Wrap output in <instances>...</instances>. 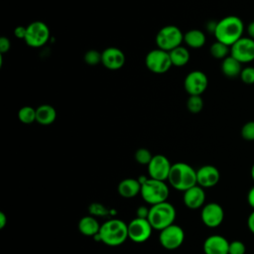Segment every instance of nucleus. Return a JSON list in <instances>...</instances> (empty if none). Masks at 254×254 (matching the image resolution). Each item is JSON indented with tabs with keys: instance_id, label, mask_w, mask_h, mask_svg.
I'll return each instance as SVG.
<instances>
[{
	"instance_id": "a19ab883",
	"label": "nucleus",
	"mask_w": 254,
	"mask_h": 254,
	"mask_svg": "<svg viewBox=\"0 0 254 254\" xmlns=\"http://www.w3.org/2000/svg\"><path fill=\"white\" fill-rule=\"evenodd\" d=\"M250 176H251L252 181L254 182V163H253V165L251 166V169H250Z\"/></svg>"
},
{
	"instance_id": "dca6fc26",
	"label": "nucleus",
	"mask_w": 254,
	"mask_h": 254,
	"mask_svg": "<svg viewBox=\"0 0 254 254\" xmlns=\"http://www.w3.org/2000/svg\"><path fill=\"white\" fill-rule=\"evenodd\" d=\"M125 60L124 53L116 47L106 48L101 53V63L107 69L110 70L120 69L124 65Z\"/></svg>"
},
{
	"instance_id": "a878e982",
	"label": "nucleus",
	"mask_w": 254,
	"mask_h": 254,
	"mask_svg": "<svg viewBox=\"0 0 254 254\" xmlns=\"http://www.w3.org/2000/svg\"><path fill=\"white\" fill-rule=\"evenodd\" d=\"M18 118L24 124H31L36 121V109L31 106H23L18 111Z\"/></svg>"
},
{
	"instance_id": "f03ea898",
	"label": "nucleus",
	"mask_w": 254,
	"mask_h": 254,
	"mask_svg": "<svg viewBox=\"0 0 254 254\" xmlns=\"http://www.w3.org/2000/svg\"><path fill=\"white\" fill-rule=\"evenodd\" d=\"M93 238L108 246H119L128 238V225L117 218L106 220L101 224L98 234Z\"/></svg>"
},
{
	"instance_id": "f3484780",
	"label": "nucleus",
	"mask_w": 254,
	"mask_h": 254,
	"mask_svg": "<svg viewBox=\"0 0 254 254\" xmlns=\"http://www.w3.org/2000/svg\"><path fill=\"white\" fill-rule=\"evenodd\" d=\"M228 248L229 241L219 234L207 236L202 244L204 254H228Z\"/></svg>"
},
{
	"instance_id": "7ed1b4c3",
	"label": "nucleus",
	"mask_w": 254,
	"mask_h": 254,
	"mask_svg": "<svg viewBox=\"0 0 254 254\" xmlns=\"http://www.w3.org/2000/svg\"><path fill=\"white\" fill-rule=\"evenodd\" d=\"M168 182L177 190L186 191L190 188L197 185L196 170L187 163H175L172 165Z\"/></svg>"
},
{
	"instance_id": "20e7f679",
	"label": "nucleus",
	"mask_w": 254,
	"mask_h": 254,
	"mask_svg": "<svg viewBox=\"0 0 254 254\" xmlns=\"http://www.w3.org/2000/svg\"><path fill=\"white\" fill-rule=\"evenodd\" d=\"M176 216L177 211L175 206L167 200L155 205H151L147 219L153 229L161 231L175 223Z\"/></svg>"
},
{
	"instance_id": "4be33fe9",
	"label": "nucleus",
	"mask_w": 254,
	"mask_h": 254,
	"mask_svg": "<svg viewBox=\"0 0 254 254\" xmlns=\"http://www.w3.org/2000/svg\"><path fill=\"white\" fill-rule=\"evenodd\" d=\"M184 42L191 49H199L204 46L206 37L202 31L198 29H191L184 34Z\"/></svg>"
},
{
	"instance_id": "4c0bfd02",
	"label": "nucleus",
	"mask_w": 254,
	"mask_h": 254,
	"mask_svg": "<svg viewBox=\"0 0 254 254\" xmlns=\"http://www.w3.org/2000/svg\"><path fill=\"white\" fill-rule=\"evenodd\" d=\"M246 199H247V202L249 204V206L254 209V186H252L248 192H247V196H246Z\"/></svg>"
},
{
	"instance_id": "cd10ccee",
	"label": "nucleus",
	"mask_w": 254,
	"mask_h": 254,
	"mask_svg": "<svg viewBox=\"0 0 254 254\" xmlns=\"http://www.w3.org/2000/svg\"><path fill=\"white\" fill-rule=\"evenodd\" d=\"M153 156L154 155H152V153L146 148H139L136 150L134 154L135 161L140 165H146V166H148V164L151 162Z\"/></svg>"
},
{
	"instance_id": "c9c22d12",
	"label": "nucleus",
	"mask_w": 254,
	"mask_h": 254,
	"mask_svg": "<svg viewBox=\"0 0 254 254\" xmlns=\"http://www.w3.org/2000/svg\"><path fill=\"white\" fill-rule=\"evenodd\" d=\"M246 224H247L248 230L254 235V209L249 213V215L247 217Z\"/></svg>"
},
{
	"instance_id": "aec40b11",
	"label": "nucleus",
	"mask_w": 254,
	"mask_h": 254,
	"mask_svg": "<svg viewBox=\"0 0 254 254\" xmlns=\"http://www.w3.org/2000/svg\"><path fill=\"white\" fill-rule=\"evenodd\" d=\"M100 224L98 223L96 217L87 214L85 216H82L77 224L78 231L84 235V236H91L94 237L98 234L100 230Z\"/></svg>"
},
{
	"instance_id": "5701e85b",
	"label": "nucleus",
	"mask_w": 254,
	"mask_h": 254,
	"mask_svg": "<svg viewBox=\"0 0 254 254\" xmlns=\"http://www.w3.org/2000/svg\"><path fill=\"white\" fill-rule=\"evenodd\" d=\"M242 70V64L235 60L230 55L222 60L221 62V71L222 73L229 78L237 77L240 75Z\"/></svg>"
},
{
	"instance_id": "393cba45",
	"label": "nucleus",
	"mask_w": 254,
	"mask_h": 254,
	"mask_svg": "<svg viewBox=\"0 0 254 254\" xmlns=\"http://www.w3.org/2000/svg\"><path fill=\"white\" fill-rule=\"evenodd\" d=\"M209 53L216 60H224L230 55V47L226 46L221 42L215 41L211 44L209 48Z\"/></svg>"
},
{
	"instance_id": "a211bd4d",
	"label": "nucleus",
	"mask_w": 254,
	"mask_h": 254,
	"mask_svg": "<svg viewBox=\"0 0 254 254\" xmlns=\"http://www.w3.org/2000/svg\"><path fill=\"white\" fill-rule=\"evenodd\" d=\"M205 191L204 189L195 185L186 191H184L183 200L185 205L190 209H198L205 204Z\"/></svg>"
},
{
	"instance_id": "412c9836",
	"label": "nucleus",
	"mask_w": 254,
	"mask_h": 254,
	"mask_svg": "<svg viewBox=\"0 0 254 254\" xmlns=\"http://www.w3.org/2000/svg\"><path fill=\"white\" fill-rule=\"evenodd\" d=\"M57 118V111L50 104H42L36 108V121L41 125H51Z\"/></svg>"
},
{
	"instance_id": "c756f323",
	"label": "nucleus",
	"mask_w": 254,
	"mask_h": 254,
	"mask_svg": "<svg viewBox=\"0 0 254 254\" xmlns=\"http://www.w3.org/2000/svg\"><path fill=\"white\" fill-rule=\"evenodd\" d=\"M239 77L241 81L247 85L254 84V66L247 65L243 67Z\"/></svg>"
},
{
	"instance_id": "6e6552de",
	"label": "nucleus",
	"mask_w": 254,
	"mask_h": 254,
	"mask_svg": "<svg viewBox=\"0 0 254 254\" xmlns=\"http://www.w3.org/2000/svg\"><path fill=\"white\" fill-rule=\"evenodd\" d=\"M146 67L154 73H165L173 65L169 52L161 49H154L150 51L145 58Z\"/></svg>"
},
{
	"instance_id": "9d476101",
	"label": "nucleus",
	"mask_w": 254,
	"mask_h": 254,
	"mask_svg": "<svg viewBox=\"0 0 254 254\" xmlns=\"http://www.w3.org/2000/svg\"><path fill=\"white\" fill-rule=\"evenodd\" d=\"M230 56L242 64L254 62V40L243 36L230 47Z\"/></svg>"
},
{
	"instance_id": "7c9ffc66",
	"label": "nucleus",
	"mask_w": 254,
	"mask_h": 254,
	"mask_svg": "<svg viewBox=\"0 0 254 254\" xmlns=\"http://www.w3.org/2000/svg\"><path fill=\"white\" fill-rule=\"evenodd\" d=\"M109 210L100 202H92L88 206V213L94 217L96 216H105Z\"/></svg>"
},
{
	"instance_id": "bb28decb",
	"label": "nucleus",
	"mask_w": 254,
	"mask_h": 254,
	"mask_svg": "<svg viewBox=\"0 0 254 254\" xmlns=\"http://www.w3.org/2000/svg\"><path fill=\"white\" fill-rule=\"evenodd\" d=\"M187 108L191 113H199L203 108L201 95H190L187 100Z\"/></svg>"
},
{
	"instance_id": "1a4fd4ad",
	"label": "nucleus",
	"mask_w": 254,
	"mask_h": 254,
	"mask_svg": "<svg viewBox=\"0 0 254 254\" xmlns=\"http://www.w3.org/2000/svg\"><path fill=\"white\" fill-rule=\"evenodd\" d=\"M185 240V231L178 224H171L160 231V244L167 250H175L182 246Z\"/></svg>"
},
{
	"instance_id": "2f4dec72",
	"label": "nucleus",
	"mask_w": 254,
	"mask_h": 254,
	"mask_svg": "<svg viewBox=\"0 0 254 254\" xmlns=\"http://www.w3.org/2000/svg\"><path fill=\"white\" fill-rule=\"evenodd\" d=\"M83 59L87 64L94 65L101 63V53L96 50H89L84 54Z\"/></svg>"
},
{
	"instance_id": "423d86ee",
	"label": "nucleus",
	"mask_w": 254,
	"mask_h": 254,
	"mask_svg": "<svg viewBox=\"0 0 254 254\" xmlns=\"http://www.w3.org/2000/svg\"><path fill=\"white\" fill-rule=\"evenodd\" d=\"M158 49L171 52L184 42V34L182 30L175 25H167L161 28L155 38Z\"/></svg>"
},
{
	"instance_id": "f704fd0d",
	"label": "nucleus",
	"mask_w": 254,
	"mask_h": 254,
	"mask_svg": "<svg viewBox=\"0 0 254 254\" xmlns=\"http://www.w3.org/2000/svg\"><path fill=\"white\" fill-rule=\"evenodd\" d=\"M149 210H150V207H146L144 205H141L139 206L137 209H136V214L137 216L136 217H140V218H147L148 217V214H149Z\"/></svg>"
},
{
	"instance_id": "39448f33",
	"label": "nucleus",
	"mask_w": 254,
	"mask_h": 254,
	"mask_svg": "<svg viewBox=\"0 0 254 254\" xmlns=\"http://www.w3.org/2000/svg\"><path fill=\"white\" fill-rule=\"evenodd\" d=\"M140 194L148 204L155 205L167 201L170 190L166 182L149 178L141 185Z\"/></svg>"
},
{
	"instance_id": "ea45409f",
	"label": "nucleus",
	"mask_w": 254,
	"mask_h": 254,
	"mask_svg": "<svg viewBox=\"0 0 254 254\" xmlns=\"http://www.w3.org/2000/svg\"><path fill=\"white\" fill-rule=\"evenodd\" d=\"M7 221H8L7 215L3 211H0V229H3L6 226Z\"/></svg>"
},
{
	"instance_id": "9b49d317",
	"label": "nucleus",
	"mask_w": 254,
	"mask_h": 254,
	"mask_svg": "<svg viewBox=\"0 0 254 254\" xmlns=\"http://www.w3.org/2000/svg\"><path fill=\"white\" fill-rule=\"evenodd\" d=\"M128 238L135 243L147 241L153 231V227L147 218L135 217L128 224Z\"/></svg>"
},
{
	"instance_id": "473e14b6",
	"label": "nucleus",
	"mask_w": 254,
	"mask_h": 254,
	"mask_svg": "<svg viewBox=\"0 0 254 254\" xmlns=\"http://www.w3.org/2000/svg\"><path fill=\"white\" fill-rule=\"evenodd\" d=\"M246 246L241 240H233L229 242L228 254H245Z\"/></svg>"
},
{
	"instance_id": "2eb2a0df",
	"label": "nucleus",
	"mask_w": 254,
	"mask_h": 254,
	"mask_svg": "<svg viewBox=\"0 0 254 254\" xmlns=\"http://www.w3.org/2000/svg\"><path fill=\"white\" fill-rule=\"evenodd\" d=\"M220 180L218 169L212 165H204L196 170V183L203 189L216 186Z\"/></svg>"
},
{
	"instance_id": "f257e3e1",
	"label": "nucleus",
	"mask_w": 254,
	"mask_h": 254,
	"mask_svg": "<svg viewBox=\"0 0 254 254\" xmlns=\"http://www.w3.org/2000/svg\"><path fill=\"white\" fill-rule=\"evenodd\" d=\"M245 26L241 18L234 15L223 17L216 22L213 35L216 41L231 47L235 42L243 37Z\"/></svg>"
},
{
	"instance_id": "72a5a7b5",
	"label": "nucleus",
	"mask_w": 254,
	"mask_h": 254,
	"mask_svg": "<svg viewBox=\"0 0 254 254\" xmlns=\"http://www.w3.org/2000/svg\"><path fill=\"white\" fill-rule=\"evenodd\" d=\"M10 47H11L10 40L6 37H1L0 38V53H1V55L9 52Z\"/></svg>"
},
{
	"instance_id": "e433bc0d",
	"label": "nucleus",
	"mask_w": 254,
	"mask_h": 254,
	"mask_svg": "<svg viewBox=\"0 0 254 254\" xmlns=\"http://www.w3.org/2000/svg\"><path fill=\"white\" fill-rule=\"evenodd\" d=\"M26 29L27 27H23V26H18L15 28L14 30V35L18 38V39H25L26 36Z\"/></svg>"
},
{
	"instance_id": "c85d7f7f",
	"label": "nucleus",
	"mask_w": 254,
	"mask_h": 254,
	"mask_svg": "<svg viewBox=\"0 0 254 254\" xmlns=\"http://www.w3.org/2000/svg\"><path fill=\"white\" fill-rule=\"evenodd\" d=\"M240 134L242 139L248 142H253L254 141V121H247L244 123V125L241 127Z\"/></svg>"
},
{
	"instance_id": "6ab92c4d",
	"label": "nucleus",
	"mask_w": 254,
	"mask_h": 254,
	"mask_svg": "<svg viewBox=\"0 0 254 254\" xmlns=\"http://www.w3.org/2000/svg\"><path fill=\"white\" fill-rule=\"evenodd\" d=\"M117 191L124 198H132L140 193L141 184L138 179L127 178L118 184Z\"/></svg>"
},
{
	"instance_id": "f8f14e48",
	"label": "nucleus",
	"mask_w": 254,
	"mask_h": 254,
	"mask_svg": "<svg viewBox=\"0 0 254 254\" xmlns=\"http://www.w3.org/2000/svg\"><path fill=\"white\" fill-rule=\"evenodd\" d=\"M172 165L166 156L162 154L154 155L147 166L149 178L164 182L168 181Z\"/></svg>"
},
{
	"instance_id": "b1692460",
	"label": "nucleus",
	"mask_w": 254,
	"mask_h": 254,
	"mask_svg": "<svg viewBox=\"0 0 254 254\" xmlns=\"http://www.w3.org/2000/svg\"><path fill=\"white\" fill-rule=\"evenodd\" d=\"M170 58L173 65L175 66H184L186 65L190 59V54L186 47L179 46L176 49L169 52Z\"/></svg>"
},
{
	"instance_id": "ddd939ff",
	"label": "nucleus",
	"mask_w": 254,
	"mask_h": 254,
	"mask_svg": "<svg viewBox=\"0 0 254 254\" xmlns=\"http://www.w3.org/2000/svg\"><path fill=\"white\" fill-rule=\"evenodd\" d=\"M207 75L201 70H192L187 74L184 87L189 95H201L207 88Z\"/></svg>"
},
{
	"instance_id": "4468645a",
	"label": "nucleus",
	"mask_w": 254,
	"mask_h": 254,
	"mask_svg": "<svg viewBox=\"0 0 254 254\" xmlns=\"http://www.w3.org/2000/svg\"><path fill=\"white\" fill-rule=\"evenodd\" d=\"M200 218L202 223L209 228L218 227L224 219L223 207L217 202H208L201 207Z\"/></svg>"
},
{
	"instance_id": "0eeeda50",
	"label": "nucleus",
	"mask_w": 254,
	"mask_h": 254,
	"mask_svg": "<svg viewBox=\"0 0 254 254\" xmlns=\"http://www.w3.org/2000/svg\"><path fill=\"white\" fill-rule=\"evenodd\" d=\"M50 37L48 25L42 21H34L27 26L24 41L31 48H41L49 42Z\"/></svg>"
},
{
	"instance_id": "58836bf2",
	"label": "nucleus",
	"mask_w": 254,
	"mask_h": 254,
	"mask_svg": "<svg viewBox=\"0 0 254 254\" xmlns=\"http://www.w3.org/2000/svg\"><path fill=\"white\" fill-rule=\"evenodd\" d=\"M246 29V33H247V37L251 38L252 40H254V21L250 22L247 27L245 28Z\"/></svg>"
}]
</instances>
